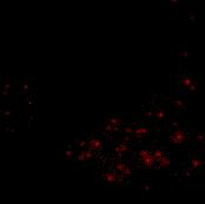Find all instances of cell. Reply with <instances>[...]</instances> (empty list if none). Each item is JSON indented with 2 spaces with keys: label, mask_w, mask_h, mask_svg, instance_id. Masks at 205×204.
<instances>
[{
  "label": "cell",
  "mask_w": 205,
  "mask_h": 204,
  "mask_svg": "<svg viewBox=\"0 0 205 204\" xmlns=\"http://www.w3.org/2000/svg\"><path fill=\"white\" fill-rule=\"evenodd\" d=\"M139 158L143 163V165L148 166V168H151L154 163V158L153 154L150 152V151H146V150H143L142 152L139 153Z\"/></svg>",
  "instance_id": "cell-1"
},
{
  "label": "cell",
  "mask_w": 205,
  "mask_h": 204,
  "mask_svg": "<svg viewBox=\"0 0 205 204\" xmlns=\"http://www.w3.org/2000/svg\"><path fill=\"white\" fill-rule=\"evenodd\" d=\"M152 154H153L154 160H157V162H159V160L165 156V154H164V151H163L161 149H156Z\"/></svg>",
  "instance_id": "cell-2"
}]
</instances>
